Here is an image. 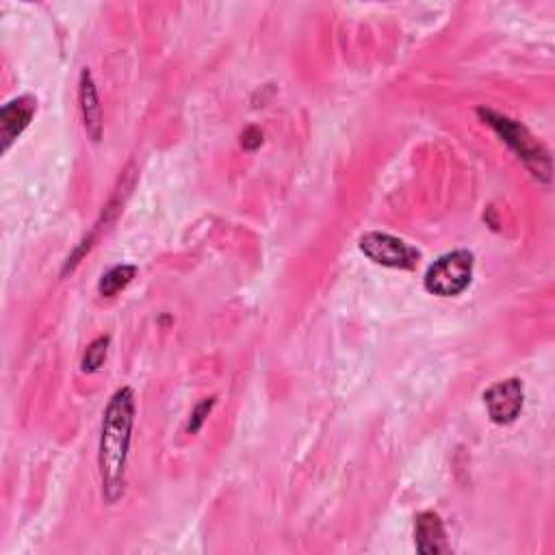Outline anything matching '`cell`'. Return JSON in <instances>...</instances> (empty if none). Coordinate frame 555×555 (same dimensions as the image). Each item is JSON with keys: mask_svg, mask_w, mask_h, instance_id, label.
<instances>
[{"mask_svg": "<svg viewBox=\"0 0 555 555\" xmlns=\"http://www.w3.org/2000/svg\"><path fill=\"white\" fill-rule=\"evenodd\" d=\"M523 382L510 378L497 382L484 393V404L488 417L495 425H510L519 419L523 410Z\"/></svg>", "mask_w": 555, "mask_h": 555, "instance_id": "obj_5", "label": "cell"}, {"mask_svg": "<svg viewBox=\"0 0 555 555\" xmlns=\"http://www.w3.org/2000/svg\"><path fill=\"white\" fill-rule=\"evenodd\" d=\"M358 245L369 261L391 269H415L421 258L419 250L386 232H367Z\"/></svg>", "mask_w": 555, "mask_h": 555, "instance_id": "obj_4", "label": "cell"}, {"mask_svg": "<svg viewBox=\"0 0 555 555\" xmlns=\"http://www.w3.org/2000/svg\"><path fill=\"white\" fill-rule=\"evenodd\" d=\"M213 406H215V397L204 399L202 404L196 406V410L191 412V421H189V425H187V432H189V434H198V432H200L202 423L206 421V417H209V412L213 410Z\"/></svg>", "mask_w": 555, "mask_h": 555, "instance_id": "obj_11", "label": "cell"}, {"mask_svg": "<svg viewBox=\"0 0 555 555\" xmlns=\"http://www.w3.org/2000/svg\"><path fill=\"white\" fill-rule=\"evenodd\" d=\"M473 254L469 250H456L434 261L425 271L423 287L438 298H456L467 291L473 280Z\"/></svg>", "mask_w": 555, "mask_h": 555, "instance_id": "obj_3", "label": "cell"}, {"mask_svg": "<svg viewBox=\"0 0 555 555\" xmlns=\"http://www.w3.org/2000/svg\"><path fill=\"white\" fill-rule=\"evenodd\" d=\"M445 527L441 516L436 512H421L415 523V545L421 555H438L447 553V540H445Z\"/></svg>", "mask_w": 555, "mask_h": 555, "instance_id": "obj_7", "label": "cell"}, {"mask_svg": "<svg viewBox=\"0 0 555 555\" xmlns=\"http://www.w3.org/2000/svg\"><path fill=\"white\" fill-rule=\"evenodd\" d=\"M135 423V393L122 386L109 399V406L102 417L98 469L102 480V497L107 503H118L126 488V462L131 449Z\"/></svg>", "mask_w": 555, "mask_h": 555, "instance_id": "obj_1", "label": "cell"}, {"mask_svg": "<svg viewBox=\"0 0 555 555\" xmlns=\"http://www.w3.org/2000/svg\"><path fill=\"white\" fill-rule=\"evenodd\" d=\"M109 343H111L109 337H100V339H96L92 345L87 347L85 358H83V371L85 373H94L102 365H105V358H107V352H109Z\"/></svg>", "mask_w": 555, "mask_h": 555, "instance_id": "obj_10", "label": "cell"}, {"mask_svg": "<svg viewBox=\"0 0 555 555\" xmlns=\"http://www.w3.org/2000/svg\"><path fill=\"white\" fill-rule=\"evenodd\" d=\"M241 146H243L245 150H250V152L258 150V148L263 146V133L258 131L256 126L245 128V131L241 133Z\"/></svg>", "mask_w": 555, "mask_h": 555, "instance_id": "obj_12", "label": "cell"}, {"mask_svg": "<svg viewBox=\"0 0 555 555\" xmlns=\"http://www.w3.org/2000/svg\"><path fill=\"white\" fill-rule=\"evenodd\" d=\"M135 274H137V269L133 265H118V267L109 269L98 282V293L102 295V298H115V295L131 285Z\"/></svg>", "mask_w": 555, "mask_h": 555, "instance_id": "obj_9", "label": "cell"}, {"mask_svg": "<svg viewBox=\"0 0 555 555\" xmlns=\"http://www.w3.org/2000/svg\"><path fill=\"white\" fill-rule=\"evenodd\" d=\"M79 100H81V113L85 122V131L92 141H100L102 137V107L98 98V89L92 79V72L87 68L81 72V83H79Z\"/></svg>", "mask_w": 555, "mask_h": 555, "instance_id": "obj_8", "label": "cell"}, {"mask_svg": "<svg viewBox=\"0 0 555 555\" xmlns=\"http://www.w3.org/2000/svg\"><path fill=\"white\" fill-rule=\"evenodd\" d=\"M477 115L484 120V124H488L503 141H506L516 157L525 163L529 172H532L540 180H549V176H551L549 152L538 144V141L532 137V133H529L523 124L514 122L497 111L484 109V107L477 109Z\"/></svg>", "mask_w": 555, "mask_h": 555, "instance_id": "obj_2", "label": "cell"}, {"mask_svg": "<svg viewBox=\"0 0 555 555\" xmlns=\"http://www.w3.org/2000/svg\"><path fill=\"white\" fill-rule=\"evenodd\" d=\"M35 111H37V100L33 96H20L9 100L3 107V111H0V139H3L5 152L24 131H27Z\"/></svg>", "mask_w": 555, "mask_h": 555, "instance_id": "obj_6", "label": "cell"}]
</instances>
